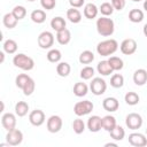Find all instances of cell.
Returning a JSON list of instances; mask_svg holds the SVG:
<instances>
[{
	"mask_svg": "<svg viewBox=\"0 0 147 147\" xmlns=\"http://www.w3.org/2000/svg\"><path fill=\"white\" fill-rule=\"evenodd\" d=\"M29 111V105L25 102V101H18L16 105H15V114L18 116V117H23L28 114Z\"/></svg>",
	"mask_w": 147,
	"mask_h": 147,
	"instance_id": "obj_27",
	"label": "cell"
},
{
	"mask_svg": "<svg viewBox=\"0 0 147 147\" xmlns=\"http://www.w3.org/2000/svg\"><path fill=\"white\" fill-rule=\"evenodd\" d=\"M11 13L14 14V16L20 21V20H23L26 15V9L24 6H15L14 9L11 10Z\"/></svg>",
	"mask_w": 147,
	"mask_h": 147,
	"instance_id": "obj_40",
	"label": "cell"
},
{
	"mask_svg": "<svg viewBox=\"0 0 147 147\" xmlns=\"http://www.w3.org/2000/svg\"><path fill=\"white\" fill-rule=\"evenodd\" d=\"M13 63L15 67L24 70V71H30L33 69L34 67V61L32 57L23 54V53H18L14 56L13 59Z\"/></svg>",
	"mask_w": 147,
	"mask_h": 147,
	"instance_id": "obj_3",
	"label": "cell"
},
{
	"mask_svg": "<svg viewBox=\"0 0 147 147\" xmlns=\"http://www.w3.org/2000/svg\"><path fill=\"white\" fill-rule=\"evenodd\" d=\"M99 10L103 16H109V15H111L114 13V7H113V5L110 2H103L99 7Z\"/></svg>",
	"mask_w": 147,
	"mask_h": 147,
	"instance_id": "obj_39",
	"label": "cell"
},
{
	"mask_svg": "<svg viewBox=\"0 0 147 147\" xmlns=\"http://www.w3.org/2000/svg\"><path fill=\"white\" fill-rule=\"evenodd\" d=\"M98 13H99V8L94 3L90 2V3L85 5V7H84V16L86 18L93 20V18H95L98 16Z\"/></svg>",
	"mask_w": 147,
	"mask_h": 147,
	"instance_id": "obj_18",
	"label": "cell"
},
{
	"mask_svg": "<svg viewBox=\"0 0 147 147\" xmlns=\"http://www.w3.org/2000/svg\"><path fill=\"white\" fill-rule=\"evenodd\" d=\"M133 82L138 86H142L147 83V70L145 69H137L133 74Z\"/></svg>",
	"mask_w": 147,
	"mask_h": 147,
	"instance_id": "obj_16",
	"label": "cell"
},
{
	"mask_svg": "<svg viewBox=\"0 0 147 147\" xmlns=\"http://www.w3.org/2000/svg\"><path fill=\"white\" fill-rule=\"evenodd\" d=\"M111 5H113L114 9L122 10L125 7V0H111Z\"/></svg>",
	"mask_w": 147,
	"mask_h": 147,
	"instance_id": "obj_43",
	"label": "cell"
},
{
	"mask_svg": "<svg viewBox=\"0 0 147 147\" xmlns=\"http://www.w3.org/2000/svg\"><path fill=\"white\" fill-rule=\"evenodd\" d=\"M142 32H144L145 37H147V23L144 25V28H142Z\"/></svg>",
	"mask_w": 147,
	"mask_h": 147,
	"instance_id": "obj_46",
	"label": "cell"
},
{
	"mask_svg": "<svg viewBox=\"0 0 147 147\" xmlns=\"http://www.w3.org/2000/svg\"><path fill=\"white\" fill-rule=\"evenodd\" d=\"M71 71V67L68 62H60L56 65V72L61 77H67Z\"/></svg>",
	"mask_w": 147,
	"mask_h": 147,
	"instance_id": "obj_28",
	"label": "cell"
},
{
	"mask_svg": "<svg viewBox=\"0 0 147 147\" xmlns=\"http://www.w3.org/2000/svg\"><path fill=\"white\" fill-rule=\"evenodd\" d=\"M28 1H31L32 2V1H36V0H28Z\"/></svg>",
	"mask_w": 147,
	"mask_h": 147,
	"instance_id": "obj_50",
	"label": "cell"
},
{
	"mask_svg": "<svg viewBox=\"0 0 147 147\" xmlns=\"http://www.w3.org/2000/svg\"><path fill=\"white\" fill-rule=\"evenodd\" d=\"M109 133H110L111 139H114V140H116V141H121V140H123V138H124V136H125V131H124V129H123L122 126H119V125H116Z\"/></svg>",
	"mask_w": 147,
	"mask_h": 147,
	"instance_id": "obj_30",
	"label": "cell"
},
{
	"mask_svg": "<svg viewBox=\"0 0 147 147\" xmlns=\"http://www.w3.org/2000/svg\"><path fill=\"white\" fill-rule=\"evenodd\" d=\"M87 129L91 132H99L102 129V118L98 115H93L87 119Z\"/></svg>",
	"mask_w": 147,
	"mask_h": 147,
	"instance_id": "obj_14",
	"label": "cell"
},
{
	"mask_svg": "<svg viewBox=\"0 0 147 147\" xmlns=\"http://www.w3.org/2000/svg\"><path fill=\"white\" fill-rule=\"evenodd\" d=\"M0 56H1V62H3V60H5V53L3 52H0Z\"/></svg>",
	"mask_w": 147,
	"mask_h": 147,
	"instance_id": "obj_47",
	"label": "cell"
},
{
	"mask_svg": "<svg viewBox=\"0 0 147 147\" xmlns=\"http://www.w3.org/2000/svg\"><path fill=\"white\" fill-rule=\"evenodd\" d=\"M146 134H147V129H146Z\"/></svg>",
	"mask_w": 147,
	"mask_h": 147,
	"instance_id": "obj_51",
	"label": "cell"
},
{
	"mask_svg": "<svg viewBox=\"0 0 147 147\" xmlns=\"http://www.w3.org/2000/svg\"><path fill=\"white\" fill-rule=\"evenodd\" d=\"M84 2H85V0H69L70 6L74 7V8H79V7H82V6L84 5Z\"/></svg>",
	"mask_w": 147,
	"mask_h": 147,
	"instance_id": "obj_44",
	"label": "cell"
},
{
	"mask_svg": "<svg viewBox=\"0 0 147 147\" xmlns=\"http://www.w3.org/2000/svg\"><path fill=\"white\" fill-rule=\"evenodd\" d=\"M125 124L130 130H138L142 125V117L137 113H131L125 117Z\"/></svg>",
	"mask_w": 147,
	"mask_h": 147,
	"instance_id": "obj_7",
	"label": "cell"
},
{
	"mask_svg": "<svg viewBox=\"0 0 147 147\" xmlns=\"http://www.w3.org/2000/svg\"><path fill=\"white\" fill-rule=\"evenodd\" d=\"M65 25H67L65 20L63 17H61V16H56V17L52 18V21H51V28L53 30H55L56 32L65 29Z\"/></svg>",
	"mask_w": 147,
	"mask_h": 147,
	"instance_id": "obj_23",
	"label": "cell"
},
{
	"mask_svg": "<svg viewBox=\"0 0 147 147\" xmlns=\"http://www.w3.org/2000/svg\"><path fill=\"white\" fill-rule=\"evenodd\" d=\"M94 60V54L91 51H83L79 55V62L82 64H90Z\"/></svg>",
	"mask_w": 147,
	"mask_h": 147,
	"instance_id": "obj_33",
	"label": "cell"
},
{
	"mask_svg": "<svg viewBox=\"0 0 147 147\" xmlns=\"http://www.w3.org/2000/svg\"><path fill=\"white\" fill-rule=\"evenodd\" d=\"M30 18H31L32 22H34L37 24H41L46 21V13L42 9H36L31 13Z\"/></svg>",
	"mask_w": 147,
	"mask_h": 147,
	"instance_id": "obj_22",
	"label": "cell"
},
{
	"mask_svg": "<svg viewBox=\"0 0 147 147\" xmlns=\"http://www.w3.org/2000/svg\"><path fill=\"white\" fill-rule=\"evenodd\" d=\"M118 49V42L115 39H107L100 41L96 46V52L101 56H110Z\"/></svg>",
	"mask_w": 147,
	"mask_h": 147,
	"instance_id": "obj_2",
	"label": "cell"
},
{
	"mask_svg": "<svg viewBox=\"0 0 147 147\" xmlns=\"http://www.w3.org/2000/svg\"><path fill=\"white\" fill-rule=\"evenodd\" d=\"M129 20L132 23H140L144 20V13H142V10H140L138 8L131 9L130 13H129Z\"/></svg>",
	"mask_w": 147,
	"mask_h": 147,
	"instance_id": "obj_26",
	"label": "cell"
},
{
	"mask_svg": "<svg viewBox=\"0 0 147 147\" xmlns=\"http://www.w3.org/2000/svg\"><path fill=\"white\" fill-rule=\"evenodd\" d=\"M96 31L99 34L103 37H109L114 33L115 30V24L114 21L107 16H102L96 20Z\"/></svg>",
	"mask_w": 147,
	"mask_h": 147,
	"instance_id": "obj_1",
	"label": "cell"
},
{
	"mask_svg": "<svg viewBox=\"0 0 147 147\" xmlns=\"http://www.w3.org/2000/svg\"><path fill=\"white\" fill-rule=\"evenodd\" d=\"M62 125H63L62 118L57 115H52L47 119V130L51 133H57L62 129Z\"/></svg>",
	"mask_w": 147,
	"mask_h": 147,
	"instance_id": "obj_9",
	"label": "cell"
},
{
	"mask_svg": "<svg viewBox=\"0 0 147 147\" xmlns=\"http://www.w3.org/2000/svg\"><path fill=\"white\" fill-rule=\"evenodd\" d=\"M46 56H47V60H48L49 62H52V63H57V62L61 60L62 54H61V52H60L59 49L52 48V49L48 51V53H47Z\"/></svg>",
	"mask_w": 147,
	"mask_h": 147,
	"instance_id": "obj_32",
	"label": "cell"
},
{
	"mask_svg": "<svg viewBox=\"0 0 147 147\" xmlns=\"http://www.w3.org/2000/svg\"><path fill=\"white\" fill-rule=\"evenodd\" d=\"M2 47H3V51H5L7 54H14V53H16V51H17V42H16L14 39H7V40L3 42Z\"/></svg>",
	"mask_w": 147,
	"mask_h": 147,
	"instance_id": "obj_31",
	"label": "cell"
},
{
	"mask_svg": "<svg viewBox=\"0 0 147 147\" xmlns=\"http://www.w3.org/2000/svg\"><path fill=\"white\" fill-rule=\"evenodd\" d=\"M88 92V86L83 83V82H79V83H76L74 85V94L78 98H82L84 95H86Z\"/></svg>",
	"mask_w": 147,
	"mask_h": 147,
	"instance_id": "obj_24",
	"label": "cell"
},
{
	"mask_svg": "<svg viewBox=\"0 0 147 147\" xmlns=\"http://www.w3.org/2000/svg\"><path fill=\"white\" fill-rule=\"evenodd\" d=\"M144 9L147 11V0H145V2H144Z\"/></svg>",
	"mask_w": 147,
	"mask_h": 147,
	"instance_id": "obj_48",
	"label": "cell"
},
{
	"mask_svg": "<svg viewBox=\"0 0 147 147\" xmlns=\"http://www.w3.org/2000/svg\"><path fill=\"white\" fill-rule=\"evenodd\" d=\"M17 22H18V20L14 16L13 13H7V14H5V16H3V18H2L3 25H5L6 28H8V29L15 28L16 24H17Z\"/></svg>",
	"mask_w": 147,
	"mask_h": 147,
	"instance_id": "obj_25",
	"label": "cell"
},
{
	"mask_svg": "<svg viewBox=\"0 0 147 147\" xmlns=\"http://www.w3.org/2000/svg\"><path fill=\"white\" fill-rule=\"evenodd\" d=\"M108 62H109V64H110V67L113 68L114 71H119L124 67L123 60L121 57H118V56H110L108 59Z\"/></svg>",
	"mask_w": 147,
	"mask_h": 147,
	"instance_id": "obj_29",
	"label": "cell"
},
{
	"mask_svg": "<svg viewBox=\"0 0 147 147\" xmlns=\"http://www.w3.org/2000/svg\"><path fill=\"white\" fill-rule=\"evenodd\" d=\"M96 70H98V72H99L100 75H102V76H109V75L113 74V71H114L113 68L110 67L108 60L100 61V62L98 63V65H96Z\"/></svg>",
	"mask_w": 147,
	"mask_h": 147,
	"instance_id": "obj_19",
	"label": "cell"
},
{
	"mask_svg": "<svg viewBox=\"0 0 147 147\" xmlns=\"http://www.w3.org/2000/svg\"><path fill=\"white\" fill-rule=\"evenodd\" d=\"M93 103L88 100H84V101H78L75 106H74V113L80 117V116H85L88 115L92 110H93Z\"/></svg>",
	"mask_w": 147,
	"mask_h": 147,
	"instance_id": "obj_4",
	"label": "cell"
},
{
	"mask_svg": "<svg viewBox=\"0 0 147 147\" xmlns=\"http://www.w3.org/2000/svg\"><path fill=\"white\" fill-rule=\"evenodd\" d=\"M54 44V36L52 32L49 31H42L39 36H38V45L40 48L42 49H47L51 48Z\"/></svg>",
	"mask_w": 147,
	"mask_h": 147,
	"instance_id": "obj_6",
	"label": "cell"
},
{
	"mask_svg": "<svg viewBox=\"0 0 147 147\" xmlns=\"http://www.w3.org/2000/svg\"><path fill=\"white\" fill-rule=\"evenodd\" d=\"M93 76H94V69L90 65H86L80 70V78L84 79V80H88Z\"/></svg>",
	"mask_w": 147,
	"mask_h": 147,
	"instance_id": "obj_38",
	"label": "cell"
},
{
	"mask_svg": "<svg viewBox=\"0 0 147 147\" xmlns=\"http://www.w3.org/2000/svg\"><path fill=\"white\" fill-rule=\"evenodd\" d=\"M34 87H36V83H34V80L32 79V78H30V80L26 83V85L23 87V93H24V95H31L32 93H33V91H34Z\"/></svg>",
	"mask_w": 147,
	"mask_h": 147,
	"instance_id": "obj_41",
	"label": "cell"
},
{
	"mask_svg": "<svg viewBox=\"0 0 147 147\" xmlns=\"http://www.w3.org/2000/svg\"><path fill=\"white\" fill-rule=\"evenodd\" d=\"M1 124H2L3 129H6L7 131H10V130L15 129V126H16V116L11 113L3 114L2 117H1Z\"/></svg>",
	"mask_w": 147,
	"mask_h": 147,
	"instance_id": "obj_13",
	"label": "cell"
},
{
	"mask_svg": "<svg viewBox=\"0 0 147 147\" xmlns=\"http://www.w3.org/2000/svg\"><path fill=\"white\" fill-rule=\"evenodd\" d=\"M124 100L129 106H136V105H138L140 98L136 92H127L124 96Z\"/></svg>",
	"mask_w": 147,
	"mask_h": 147,
	"instance_id": "obj_35",
	"label": "cell"
},
{
	"mask_svg": "<svg viewBox=\"0 0 147 147\" xmlns=\"http://www.w3.org/2000/svg\"><path fill=\"white\" fill-rule=\"evenodd\" d=\"M6 140L9 146H17L23 141V133L18 129H13L8 131L6 136Z\"/></svg>",
	"mask_w": 147,
	"mask_h": 147,
	"instance_id": "obj_8",
	"label": "cell"
},
{
	"mask_svg": "<svg viewBox=\"0 0 147 147\" xmlns=\"http://www.w3.org/2000/svg\"><path fill=\"white\" fill-rule=\"evenodd\" d=\"M30 76L29 75H26V74H20L17 77H16V79H15V83H16V86L18 87V88H21V90H23V87L26 85V83L30 80Z\"/></svg>",
	"mask_w": 147,
	"mask_h": 147,
	"instance_id": "obj_36",
	"label": "cell"
},
{
	"mask_svg": "<svg viewBox=\"0 0 147 147\" xmlns=\"http://www.w3.org/2000/svg\"><path fill=\"white\" fill-rule=\"evenodd\" d=\"M102 107L105 110L109 111V113H113V111H116L119 107V102L116 98L114 96H108L103 101H102Z\"/></svg>",
	"mask_w": 147,
	"mask_h": 147,
	"instance_id": "obj_15",
	"label": "cell"
},
{
	"mask_svg": "<svg viewBox=\"0 0 147 147\" xmlns=\"http://www.w3.org/2000/svg\"><path fill=\"white\" fill-rule=\"evenodd\" d=\"M72 129H74V132L77 133V134H80L85 131V123L83 119L80 118H76L74 122H72Z\"/></svg>",
	"mask_w": 147,
	"mask_h": 147,
	"instance_id": "obj_37",
	"label": "cell"
},
{
	"mask_svg": "<svg viewBox=\"0 0 147 147\" xmlns=\"http://www.w3.org/2000/svg\"><path fill=\"white\" fill-rule=\"evenodd\" d=\"M119 49L124 55H131L137 51V41L134 39H132V38L124 39L121 42Z\"/></svg>",
	"mask_w": 147,
	"mask_h": 147,
	"instance_id": "obj_10",
	"label": "cell"
},
{
	"mask_svg": "<svg viewBox=\"0 0 147 147\" xmlns=\"http://www.w3.org/2000/svg\"><path fill=\"white\" fill-rule=\"evenodd\" d=\"M90 88L94 95H101L107 90V83L101 77H95L92 79V82L90 84Z\"/></svg>",
	"mask_w": 147,
	"mask_h": 147,
	"instance_id": "obj_5",
	"label": "cell"
},
{
	"mask_svg": "<svg viewBox=\"0 0 147 147\" xmlns=\"http://www.w3.org/2000/svg\"><path fill=\"white\" fill-rule=\"evenodd\" d=\"M29 121L33 126H40L45 123V114L40 109L32 110L29 115Z\"/></svg>",
	"mask_w": 147,
	"mask_h": 147,
	"instance_id": "obj_11",
	"label": "cell"
},
{
	"mask_svg": "<svg viewBox=\"0 0 147 147\" xmlns=\"http://www.w3.org/2000/svg\"><path fill=\"white\" fill-rule=\"evenodd\" d=\"M117 147V144H114V142H107L105 144V147Z\"/></svg>",
	"mask_w": 147,
	"mask_h": 147,
	"instance_id": "obj_45",
	"label": "cell"
},
{
	"mask_svg": "<svg viewBox=\"0 0 147 147\" xmlns=\"http://www.w3.org/2000/svg\"><path fill=\"white\" fill-rule=\"evenodd\" d=\"M67 18L71 23H79L82 21V13L77 8L71 7L67 10Z\"/></svg>",
	"mask_w": 147,
	"mask_h": 147,
	"instance_id": "obj_20",
	"label": "cell"
},
{
	"mask_svg": "<svg viewBox=\"0 0 147 147\" xmlns=\"http://www.w3.org/2000/svg\"><path fill=\"white\" fill-rule=\"evenodd\" d=\"M56 40H57V42L60 45H67V44H69L70 40H71V32H70V30H68L65 28V29L56 32Z\"/></svg>",
	"mask_w": 147,
	"mask_h": 147,
	"instance_id": "obj_17",
	"label": "cell"
},
{
	"mask_svg": "<svg viewBox=\"0 0 147 147\" xmlns=\"http://www.w3.org/2000/svg\"><path fill=\"white\" fill-rule=\"evenodd\" d=\"M40 5L44 9L46 10H51L55 7L56 5V0H40Z\"/></svg>",
	"mask_w": 147,
	"mask_h": 147,
	"instance_id": "obj_42",
	"label": "cell"
},
{
	"mask_svg": "<svg viewBox=\"0 0 147 147\" xmlns=\"http://www.w3.org/2000/svg\"><path fill=\"white\" fill-rule=\"evenodd\" d=\"M132 1H134V2H139V1H141V0H132Z\"/></svg>",
	"mask_w": 147,
	"mask_h": 147,
	"instance_id": "obj_49",
	"label": "cell"
},
{
	"mask_svg": "<svg viewBox=\"0 0 147 147\" xmlns=\"http://www.w3.org/2000/svg\"><path fill=\"white\" fill-rule=\"evenodd\" d=\"M110 85L115 88H119L124 85V77L121 74H114L110 78Z\"/></svg>",
	"mask_w": 147,
	"mask_h": 147,
	"instance_id": "obj_34",
	"label": "cell"
},
{
	"mask_svg": "<svg viewBox=\"0 0 147 147\" xmlns=\"http://www.w3.org/2000/svg\"><path fill=\"white\" fill-rule=\"evenodd\" d=\"M116 125H117V123H116V118L114 116L107 115V116L102 117V129H105L106 131L110 132Z\"/></svg>",
	"mask_w": 147,
	"mask_h": 147,
	"instance_id": "obj_21",
	"label": "cell"
},
{
	"mask_svg": "<svg viewBox=\"0 0 147 147\" xmlns=\"http://www.w3.org/2000/svg\"><path fill=\"white\" fill-rule=\"evenodd\" d=\"M129 144L134 147H144L147 145V138L139 132H133L129 136Z\"/></svg>",
	"mask_w": 147,
	"mask_h": 147,
	"instance_id": "obj_12",
	"label": "cell"
}]
</instances>
